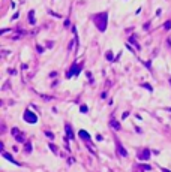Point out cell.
<instances>
[{"label":"cell","instance_id":"1","mask_svg":"<svg viewBox=\"0 0 171 172\" xmlns=\"http://www.w3.org/2000/svg\"><path fill=\"white\" fill-rule=\"evenodd\" d=\"M93 21H95V24H96V27L99 29V31H105L107 23H108V14H107V12L96 14V15L93 17Z\"/></svg>","mask_w":171,"mask_h":172},{"label":"cell","instance_id":"2","mask_svg":"<svg viewBox=\"0 0 171 172\" xmlns=\"http://www.w3.org/2000/svg\"><path fill=\"white\" fill-rule=\"evenodd\" d=\"M23 118H24L27 123H36V121H38V115H36V114H33L30 109H27V111H24Z\"/></svg>","mask_w":171,"mask_h":172},{"label":"cell","instance_id":"3","mask_svg":"<svg viewBox=\"0 0 171 172\" xmlns=\"http://www.w3.org/2000/svg\"><path fill=\"white\" fill-rule=\"evenodd\" d=\"M11 133L14 135V138L18 141V142H24L26 139H24V133H21V132L17 129V127H12V130H11Z\"/></svg>","mask_w":171,"mask_h":172},{"label":"cell","instance_id":"4","mask_svg":"<svg viewBox=\"0 0 171 172\" xmlns=\"http://www.w3.org/2000/svg\"><path fill=\"white\" fill-rule=\"evenodd\" d=\"M110 126L114 129V130H119V129H120V123H119L116 118H113V117L110 118Z\"/></svg>","mask_w":171,"mask_h":172},{"label":"cell","instance_id":"5","mask_svg":"<svg viewBox=\"0 0 171 172\" xmlns=\"http://www.w3.org/2000/svg\"><path fill=\"white\" fill-rule=\"evenodd\" d=\"M3 157H5V159H8V160L11 162V163H14V165H18V166L21 165V163H18V162L15 160V159H14L12 156H11V154H8V153H3Z\"/></svg>","mask_w":171,"mask_h":172},{"label":"cell","instance_id":"6","mask_svg":"<svg viewBox=\"0 0 171 172\" xmlns=\"http://www.w3.org/2000/svg\"><path fill=\"white\" fill-rule=\"evenodd\" d=\"M138 156H140V159H144V160H147V159L150 157V153H149V150H141V153Z\"/></svg>","mask_w":171,"mask_h":172},{"label":"cell","instance_id":"7","mask_svg":"<svg viewBox=\"0 0 171 172\" xmlns=\"http://www.w3.org/2000/svg\"><path fill=\"white\" fill-rule=\"evenodd\" d=\"M65 129H66V133H68V136H69V139H74V132H72V129H71V126L68 124H65Z\"/></svg>","mask_w":171,"mask_h":172},{"label":"cell","instance_id":"8","mask_svg":"<svg viewBox=\"0 0 171 172\" xmlns=\"http://www.w3.org/2000/svg\"><path fill=\"white\" fill-rule=\"evenodd\" d=\"M80 138H81V139H84V141H89V139H90L89 133H87V132H84V130H80Z\"/></svg>","mask_w":171,"mask_h":172},{"label":"cell","instance_id":"9","mask_svg":"<svg viewBox=\"0 0 171 172\" xmlns=\"http://www.w3.org/2000/svg\"><path fill=\"white\" fill-rule=\"evenodd\" d=\"M29 23L30 24H35L36 21H35V11H30L29 12Z\"/></svg>","mask_w":171,"mask_h":172},{"label":"cell","instance_id":"10","mask_svg":"<svg viewBox=\"0 0 171 172\" xmlns=\"http://www.w3.org/2000/svg\"><path fill=\"white\" fill-rule=\"evenodd\" d=\"M117 151H119V154H122V156H128V153H126V150L123 148L122 145H117Z\"/></svg>","mask_w":171,"mask_h":172},{"label":"cell","instance_id":"11","mask_svg":"<svg viewBox=\"0 0 171 172\" xmlns=\"http://www.w3.org/2000/svg\"><path fill=\"white\" fill-rule=\"evenodd\" d=\"M24 150H26V153H30V151H32V144H30V141H26Z\"/></svg>","mask_w":171,"mask_h":172},{"label":"cell","instance_id":"12","mask_svg":"<svg viewBox=\"0 0 171 172\" xmlns=\"http://www.w3.org/2000/svg\"><path fill=\"white\" fill-rule=\"evenodd\" d=\"M105 57H107V60H113V53H111V51H107V55H105Z\"/></svg>","mask_w":171,"mask_h":172},{"label":"cell","instance_id":"13","mask_svg":"<svg viewBox=\"0 0 171 172\" xmlns=\"http://www.w3.org/2000/svg\"><path fill=\"white\" fill-rule=\"evenodd\" d=\"M164 27H165L167 30H170V29H171V21H167V23L164 24Z\"/></svg>","mask_w":171,"mask_h":172},{"label":"cell","instance_id":"14","mask_svg":"<svg viewBox=\"0 0 171 172\" xmlns=\"http://www.w3.org/2000/svg\"><path fill=\"white\" fill-rule=\"evenodd\" d=\"M45 135H47V136H48L50 139H53V138H54V135H53V133H51V132H48V130L45 132Z\"/></svg>","mask_w":171,"mask_h":172},{"label":"cell","instance_id":"15","mask_svg":"<svg viewBox=\"0 0 171 172\" xmlns=\"http://www.w3.org/2000/svg\"><path fill=\"white\" fill-rule=\"evenodd\" d=\"M50 148L53 150L54 153H57V147H56V145H53V144H50Z\"/></svg>","mask_w":171,"mask_h":172},{"label":"cell","instance_id":"16","mask_svg":"<svg viewBox=\"0 0 171 172\" xmlns=\"http://www.w3.org/2000/svg\"><path fill=\"white\" fill-rule=\"evenodd\" d=\"M80 109H81V112H86V111H87V106H86V105H83Z\"/></svg>","mask_w":171,"mask_h":172},{"label":"cell","instance_id":"17","mask_svg":"<svg viewBox=\"0 0 171 172\" xmlns=\"http://www.w3.org/2000/svg\"><path fill=\"white\" fill-rule=\"evenodd\" d=\"M143 85H144V87H146L147 90H150V91H152V87H150V85H149V84H143Z\"/></svg>","mask_w":171,"mask_h":172},{"label":"cell","instance_id":"18","mask_svg":"<svg viewBox=\"0 0 171 172\" xmlns=\"http://www.w3.org/2000/svg\"><path fill=\"white\" fill-rule=\"evenodd\" d=\"M162 171H164V172H170V171H167V169H162Z\"/></svg>","mask_w":171,"mask_h":172}]
</instances>
